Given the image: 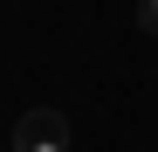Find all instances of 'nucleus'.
<instances>
[{
    "mask_svg": "<svg viewBox=\"0 0 158 152\" xmlns=\"http://www.w3.org/2000/svg\"><path fill=\"white\" fill-rule=\"evenodd\" d=\"M14 152H69V118L55 104H35L14 124Z\"/></svg>",
    "mask_w": 158,
    "mask_h": 152,
    "instance_id": "obj_1",
    "label": "nucleus"
},
{
    "mask_svg": "<svg viewBox=\"0 0 158 152\" xmlns=\"http://www.w3.org/2000/svg\"><path fill=\"white\" fill-rule=\"evenodd\" d=\"M138 28H144V35L158 42V0H138Z\"/></svg>",
    "mask_w": 158,
    "mask_h": 152,
    "instance_id": "obj_2",
    "label": "nucleus"
}]
</instances>
